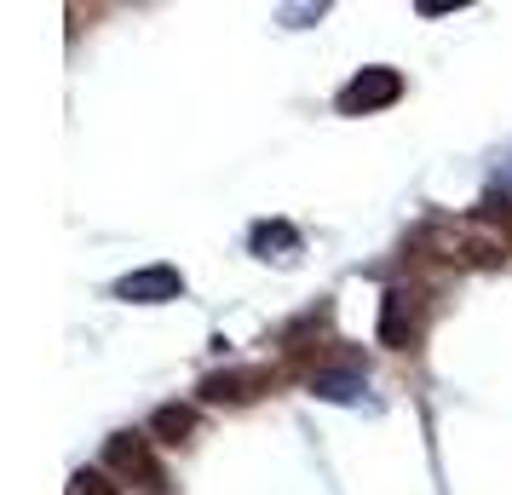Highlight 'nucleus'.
<instances>
[{
    "instance_id": "nucleus-3",
    "label": "nucleus",
    "mask_w": 512,
    "mask_h": 495,
    "mask_svg": "<svg viewBox=\"0 0 512 495\" xmlns=\"http://www.w3.org/2000/svg\"><path fill=\"white\" fill-rule=\"evenodd\" d=\"M397 93H403L397 70H369V75H357L346 93H340V104H346L351 116H357V110H380V104H392Z\"/></svg>"
},
{
    "instance_id": "nucleus-7",
    "label": "nucleus",
    "mask_w": 512,
    "mask_h": 495,
    "mask_svg": "<svg viewBox=\"0 0 512 495\" xmlns=\"http://www.w3.org/2000/svg\"><path fill=\"white\" fill-rule=\"evenodd\" d=\"M190 426H196V415L190 409H156V421H150V432L162 438V444H185Z\"/></svg>"
},
{
    "instance_id": "nucleus-8",
    "label": "nucleus",
    "mask_w": 512,
    "mask_h": 495,
    "mask_svg": "<svg viewBox=\"0 0 512 495\" xmlns=\"http://www.w3.org/2000/svg\"><path fill=\"white\" fill-rule=\"evenodd\" d=\"M75 484H81V495H110V490H104V472H81Z\"/></svg>"
},
{
    "instance_id": "nucleus-4",
    "label": "nucleus",
    "mask_w": 512,
    "mask_h": 495,
    "mask_svg": "<svg viewBox=\"0 0 512 495\" xmlns=\"http://www.w3.org/2000/svg\"><path fill=\"white\" fill-rule=\"evenodd\" d=\"M259 386H265V369H231V375L202 380V398L208 403H248V398H259Z\"/></svg>"
},
{
    "instance_id": "nucleus-6",
    "label": "nucleus",
    "mask_w": 512,
    "mask_h": 495,
    "mask_svg": "<svg viewBox=\"0 0 512 495\" xmlns=\"http://www.w3.org/2000/svg\"><path fill=\"white\" fill-rule=\"evenodd\" d=\"M363 386H369V380H363V375H346V369H323V375H311V392H323V398H334V403L363 398Z\"/></svg>"
},
{
    "instance_id": "nucleus-1",
    "label": "nucleus",
    "mask_w": 512,
    "mask_h": 495,
    "mask_svg": "<svg viewBox=\"0 0 512 495\" xmlns=\"http://www.w3.org/2000/svg\"><path fill=\"white\" fill-rule=\"evenodd\" d=\"M110 467L121 472V478H139V490L162 495V467L150 461V449H144V438H133V432H121V438H110Z\"/></svg>"
},
{
    "instance_id": "nucleus-5",
    "label": "nucleus",
    "mask_w": 512,
    "mask_h": 495,
    "mask_svg": "<svg viewBox=\"0 0 512 495\" xmlns=\"http://www.w3.org/2000/svg\"><path fill=\"white\" fill-rule=\"evenodd\" d=\"M179 288H185V277L167 271V265H156V271H139V277H121V300H144V306H156V300H173Z\"/></svg>"
},
{
    "instance_id": "nucleus-2",
    "label": "nucleus",
    "mask_w": 512,
    "mask_h": 495,
    "mask_svg": "<svg viewBox=\"0 0 512 495\" xmlns=\"http://www.w3.org/2000/svg\"><path fill=\"white\" fill-rule=\"evenodd\" d=\"M420 294H409V288H392L386 294V311H380V340L386 346H415L420 334Z\"/></svg>"
}]
</instances>
